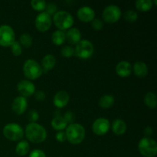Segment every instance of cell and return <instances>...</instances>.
Instances as JSON below:
<instances>
[{
    "label": "cell",
    "mask_w": 157,
    "mask_h": 157,
    "mask_svg": "<svg viewBox=\"0 0 157 157\" xmlns=\"http://www.w3.org/2000/svg\"><path fill=\"white\" fill-rule=\"evenodd\" d=\"M54 24L59 30H68L74 24V18L69 12L66 11H58L54 15Z\"/></svg>",
    "instance_id": "cell-3"
},
{
    "label": "cell",
    "mask_w": 157,
    "mask_h": 157,
    "mask_svg": "<svg viewBox=\"0 0 157 157\" xmlns=\"http://www.w3.org/2000/svg\"><path fill=\"white\" fill-rule=\"evenodd\" d=\"M138 150L145 157H154L157 153V144L153 139L144 137L138 144Z\"/></svg>",
    "instance_id": "cell-5"
},
{
    "label": "cell",
    "mask_w": 157,
    "mask_h": 157,
    "mask_svg": "<svg viewBox=\"0 0 157 157\" xmlns=\"http://www.w3.org/2000/svg\"><path fill=\"white\" fill-rule=\"evenodd\" d=\"M65 33L63 31L57 30L52 34V41L55 45H61L65 41Z\"/></svg>",
    "instance_id": "cell-26"
},
{
    "label": "cell",
    "mask_w": 157,
    "mask_h": 157,
    "mask_svg": "<svg viewBox=\"0 0 157 157\" xmlns=\"http://www.w3.org/2000/svg\"><path fill=\"white\" fill-rule=\"evenodd\" d=\"M121 10L116 5H110L106 7L103 12V19L109 24L117 22L121 18Z\"/></svg>",
    "instance_id": "cell-9"
},
{
    "label": "cell",
    "mask_w": 157,
    "mask_h": 157,
    "mask_svg": "<svg viewBox=\"0 0 157 157\" xmlns=\"http://www.w3.org/2000/svg\"><path fill=\"white\" fill-rule=\"evenodd\" d=\"M92 28L96 31H101L104 28V23L100 18H94L91 23Z\"/></svg>",
    "instance_id": "cell-33"
},
{
    "label": "cell",
    "mask_w": 157,
    "mask_h": 157,
    "mask_svg": "<svg viewBox=\"0 0 157 157\" xmlns=\"http://www.w3.org/2000/svg\"><path fill=\"white\" fill-rule=\"evenodd\" d=\"M132 70H133L134 75L139 78H144L148 74V67L143 61H136Z\"/></svg>",
    "instance_id": "cell-19"
},
{
    "label": "cell",
    "mask_w": 157,
    "mask_h": 157,
    "mask_svg": "<svg viewBox=\"0 0 157 157\" xmlns=\"http://www.w3.org/2000/svg\"><path fill=\"white\" fill-rule=\"evenodd\" d=\"M31 6L33 9L41 12L45 9L46 2L44 0H32L31 2Z\"/></svg>",
    "instance_id": "cell-28"
},
{
    "label": "cell",
    "mask_w": 157,
    "mask_h": 157,
    "mask_svg": "<svg viewBox=\"0 0 157 157\" xmlns=\"http://www.w3.org/2000/svg\"><path fill=\"white\" fill-rule=\"evenodd\" d=\"M52 127L55 130H58V131H62L63 130L67 128V124L62 117L55 116L52 121Z\"/></svg>",
    "instance_id": "cell-21"
},
{
    "label": "cell",
    "mask_w": 157,
    "mask_h": 157,
    "mask_svg": "<svg viewBox=\"0 0 157 157\" xmlns=\"http://www.w3.org/2000/svg\"><path fill=\"white\" fill-rule=\"evenodd\" d=\"M28 107V101L27 99L24 97H18L15 98L12 104V111L15 114L21 115L25 112Z\"/></svg>",
    "instance_id": "cell-13"
},
{
    "label": "cell",
    "mask_w": 157,
    "mask_h": 157,
    "mask_svg": "<svg viewBox=\"0 0 157 157\" xmlns=\"http://www.w3.org/2000/svg\"><path fill=\"white\" fill-rule=\"evenodd\" d=\"M29 157H46V155L44 151L37 149L32 151V153L29 154Z\"/></svg>",
    "instance_id": "cell-36"
},
{
    "label": "cell",
    "mask_w": 157,
    "mask_h": 157,
    "mask_svg": "<svg viewBox=\"0 0 157 157\" xmlns=\"http://www.w3.org/2000/svg\"><path fill=\"white\" fill-rule=\"evenodd\" d=\"M30 146L26 140H21L15 147V152L20 156H24L27 155L29 152Z\"/></svg>",
    "instance_id": "cell-22"
},
{
    "label": "cell",
    "mask_w": 157,
    "mask_h": 157,
    "mask_svg": "<svg viewBox=\"0 0 157 157\" xmlns=\"http://www.w3.org/2000/svg\"><path fill=\"white\" fill-rule=\"evenodd\" d=\"M92 130L94 133L98 136L105 135L110 130V122L106 118H98L94 122Z\"/></svg>",
    "instance_id": "cell-11"
},
{
    "label": "cell",
    "mask_w": 157,
    "mask_h": 157,
    "mask_svg": "<svg viewBox=\"0 0 157 157\" xmlns=\"http://www.w3.org/2000/svg\"><path fill=\"white\" fill-rule=\"evenodd\" d=\"M3 135L6 139L11 141H18L22 139L24 130L17 124H9L3 128Z\"/></svg>",
    "instance_id": "cell-6"
},
{
    "label": "cell",
    "mask_w": 157,
    "mask_h": 157,
    "mask_svg": "<svg viewBox=\"0 0 157 157\" xmlns=\"http://www.w3.org/2000/svg\"><path fill=\"white\" fill-rule=\"evenodd\" d=\"M17 89L21 97L24 98L32 96L35 93V87L34 84L27 80H22L20 81L17 86Z\"/></svg>",
    "instance_id": "cell-12"
},
{
    "label": "cell",
    "mask_w": 157,
    "mask_h": 157,
    "mask_svg": "<svg viewBox=\"0 0 157 157\" xmlns=\"http://www.w3.org/2000/svg\"><path fill=\"white\" fill-rule=\"evenodd\" d=\"M58 12V7H57L56 4L55 3H48L46 4V7H45V12L48 15H55L56 12Z\"/></svg>",
    "instance_id": "cell-32"
},
{
    "label": "cell",
    "mask_w": 157,
    "mask_h": 157,
    "mask_svg": "<svg viewBox=\"0 0 157 157\" xmlns=\"http://www.w3.org/2000/svg\"><path fill=\"white\" fill-rule=\"evenodd\" d=\"M132 72V65L128 61H122L116 66V73L121 78H127L130 76Z\"/></svg>",
    "instance_id": "cell-16"
},
{
    "label": "cell",
    "mask_w": 157,
    "mask_h": 157,
    "mask_svg": "<svg viewBox=\"0 0 157 157\" xmlns=\"http://www.w3.org/2000/svg\"><path fill=\"white\" fill-rule=\"evenodd\" d=\"M66 140L72 144H79L85 138V129L79 124H69L66 128Z\"/></svg>",
    "instance_id": "cell-2"
},
{
    "label": "cell",
    "mask_w": 157,
    "mask_h": 157,
    "mask_svg": "<svg viewBox=\"0 0 157 157\" xmlns=\"http://www.w3.org/2000/svg\"><path fill=\"white\" fill-rule=\"evenodd\" d=\"M15 41L14 30L7 25L0 26V45L9 47Z\"/></svg>",
    "instance_id": "cell-8"
},
{
    "label": "cell",
    "mask_w": 157,
    "mask_h": 157,
    "mask_svg": "<svg viewBox=\"0 0 157 157\" xmlns=\"http://www.w3.org/2000/svg\"><path fill=\"white\" fill-rule=\"evenodd\" d=\"M94 54V45L88 40H81L75 48V55L81 59H87Z\"/></svg>",
    "instance_id": "cell-7"
},
{
    "label": "cell",
    "mask_w": 157,
    "mask_h": 157,
    "mask_svg": "<svg viewBox=\"0 0 157 157\" xmlns=\"http://www.w3.org/2000/svg\"><path fill=\"white\" fill-rule=\"evenodd\" d=\"M81 34L79 29L76 28H71L65 34V38L68 43L71 44H77L81 41Z\"/></svg>",
    "instance_id": "cell-17"
},
{
    "label": "cell",
    "mask_w": 157,
    "mask_h": 157,
    "mask_svg": "<svg viewBox=\"0 0 157 157\" xmlns=\"http://www.w3.org/2000/svg\"><path fill=\"white\" fill-rule=\"evenodd\" d=\"M19 44L25 48H29L32 44V38L29 34L25 33L20 36Z\"/></svg>",
    "instance_id": "cell-27"
},
{
    "label": "cell",
    "mask_w": 157,
    "mask_h": 157,
    "mask_svg": "<svg viewBox=\"0 0 157 157\" xmlns=\"http://www.w3.org/2000/svg\"><path fill=\"white\" fill-rule=\"evenodd\" d=\"M113 104H114V98L110 94L104 95L99 100V106L104 109L110 108L113 105Z\"/></svg>",
    "instance_id": "cell-23"
},
{
    "label": "cell",
    "mask_w": 157,
    "mask_h": 157,
    "mask_svg": "<svg viewBox=\"0 0 157 157\" xmlns=\"http://www.w3.org/2000/svg\"><path fill=\"white\" fill-rule=\"evenodd\" d=\"M144 134L147 136V137H150V136L153 135V128H152L151 127H147L145 129H144Z\"/></svg>",
    "instance_id": "cell-39"
},
{
    "label": "cell",
    "mask_w": 157,
    "mask_h": 157,
    "mask_svg": "<svg viewBox=\"0 0 157 157\" xmlns=\"http://www.w3.org/2000/svg\"><path fill=\"white\" fill-rule=\"evenodd\" d=\"M124 17L126 21H129V22H134L137 20L138 14L135 11L128 10L124 13Z\"/></svg>",
    "instance_id": "cell-29"
},
{
    "label": "cell",
    "mask_w": 157,
    "mask_h": 157,
    "mask_svg": "<svg viewBox=\"0 0 157 157\" xmlns=\"http://www.w3.org/2000/svg\"><path fill=\"white\" fill-rule=\"evenodd\" d=\"M136 8L140 12H148L153 8V2L150 0H137L136 2Z\"/></svg>",
    "instance_id": "cell-24"
},
{
    "label": "cell",
    "mask_w": 157,
    "mask_h": 157,
    "mask_svg": "<svg viewBox=\"0 0 157 157\" xmlns=\"http://www.w3.org/2000/svg\"><path fill=\"white\" fill-rule=\"evenodd\" d=\"M63 118H64V121H66L67 124H74V121H75V115L73 112L67 111L66 112Z\"/></svg>",
    "instance_id": "cell-35"
},
{
    "label": "cell",
    "mask_w": 157,
    "mask_h": 157,
    "mask_svg": "<svg viewBox=\"0 0 157 157\" xmlns=\"http://www.w3.org/2000/svg\"><path fill=\"white\" fill-rule=\"evenodd\" d=\"M26 138L34 144H41L47 138L46 130L36 123H30L25 127Z\"/></svg>",
    "instance_id": "cell-1"
},
{
    "label": "cell",
    "mask_w": 157,
    "mask_h": 157,
    "mask_svg": "<svg viewBox=\"0 0 157 157\" xmlns=\"http://www.w3.org/2000/svg\"><path fill=\"white\" fill-rule=\"evenodd\" d=\"M34 94H35V99L38 101H43L45 99V94H44V92L42 91V90L36 91Z\"/></svg>",
    "instance_id": "cell-37"
},
{
    "label": "cell",
    "mask_w": 157,
    "mask_h": 157,
    "mask_svg": "<svg viewBox=\"0 0 157 157\" xmlns=\"http://www.w3.org/2000/svg\"><path fill=\"white\" fill-rule=\"evenodd\" d=\"M77 15L79 20L84 22L92 21L95 18V12L91 8L88 6H83L78 9Z\"/></svg>",
    "instance_id": "cell-14"
},
{
    "label": "cell",
    "mask_w": 157,
    "mask_h": 157,
    "mask_svg": "<svg viewBox=\"0 0 157 157\" xmlns=\"http://www.w3.org/2000/svg\"><path fill=\"white\" fill-rule=\"evenodd\" d=\"M23 72L25 76L29 80H36L41 76L43 73L42 68L36 61L29 59L24 63Z\"/></svg>",
    "instance_id": "cell-4"
},
{
    "label": "cell",
    "mask_w": 157,
    "mask_h": 157,
    "mask_svg": "<svg viewBox=\"0 0 157 157\" xmlns=\"http://www.w3.org/2000/svg\"><path fill=\"white\" fill-rule=\"evenodd\" d=\"M61 54L64 58H71L72 56L75 55V49L72 47H71V46H64L61 48Z\"/></svg>",
    "instance_id": "cell-30"
},
{
    "label": "cell",
    "mask_w": 157,
    "mask_h": 157,
    "mask_svg": "<svg viewBox=\"0 0 157 157\" xmlns=\"http://www.w3.org/2000/svg\"><path fill=\"white\" fill-rule=\"evenodd\" d=\"M69 102V94L64 90H60L57 92L53 99L55 106L58 108H64Z\"/></svg>",
    "instance_id": "cell-15"
},
{
    "label": "cell",
    "mask_w": 157,
    "mask_h": 157,
    "mask_svg": "<svg viewBox=\"0 0 157 157\" xmlns=\"http://www.w3.org/2000/svg\"><path fill=\"white\" fill-rule=\"evenodd\" d=\"M52 18L46 12H41L38 14L35 21V27L41 32H47L52 26Z\"/></svg>",
    "instance_id": "cell-10"
},
{
    "label": "cell",
    "mask_w": 157,
    "mask_h": 157,
    "mask_svg": "<svg viewBox=\"0 0 157 157\" xmlns=\"http://www.w3.org/2000/svg\"><path fill=\"white\" fill-rule=\"evenodd\" d=\"M55 64H56V59H55L54 55H51V54L45 55L43 58L42 61H41V64H42L41 68H42L43 72L46 73L48 71L53 69L55 66Z\"/></svg>",
    "instance_id": "cell-20"
},
{
    "label": "cell",
    "mask_w": 157,
    "mask_h": 157,
    "mask_svg": "<svg viewBox=\"0 0 157 157\" xmlns=\"http://www.w3.org/2000/svg\"><path fill=\"white\" fill-rule=\"evenodd\" d=\"M144 103L150 109H155L157 106L156 95L153 92H148L144 97Z\"/></svg>",
    "instance_id": "cell-25"
},
{
    "label": "cell",
    "mask_w": 157,
    "mask_h": 157,
    "mask_svg": "<svg viewBox=\"0 0 157 157\" xmlns=\"http://www.w3.org/2000/svg\"><path fill=\"white\" fill-rule=\"evenodd\" d=\"M39 118V114L38 112L35 110H32L28 113V120L31 123H35Z\"/></svg>",
    "instance_id": "cell-34"
},
{
    "label": "cell",
    "mask_w": 157,
    "mask_h": 157,
    "mask_svg": "<svg viewBox=\"0 0 157 157\" xmlns=\"http://www.w3.org/2000/svg\"><path fill=\"white\" fill-rule=\"evenodd\" d=\"M55 137H56V140L58 141V142L63 143L64 141H65V140H66L65 133L63 131H59L58 133H57Z\"/></svg>",
    "instance_id": "cell-38"
},
{
    "label": "cell",
    "mask_w": 157,
    "mask_h": 157,
    "mask_svg": "<svg viewBox=\"0 0 157 157\" xmlns=\"http://www.w3.org/2000/svg\"><path fill=\"white\" fill-rule=\"evenodd\" d=\"M12 47V52L15 56H19L22 53V47H21V44H19V42L18 41H15L13 44L11 45Z\"/></svg>",
    "instance_id": "cell-31"
},
{
    "label": "cell",
    "mask_w": 157,
    "mask_h": 157,
    "mask_svg": "<svg viewBox=\"0 0 157 157\" xmlns=\"http://www.w3.org/2000/svg\"><path fill=\"white\" fill-rule=\"evenodd\" d=\"M111 129L114 134L117 135V136H121L127 131V124L122 120L117 119L113 121Z\"/></svg>",
    "instance_id": "cell-18"
}]
</instances>
